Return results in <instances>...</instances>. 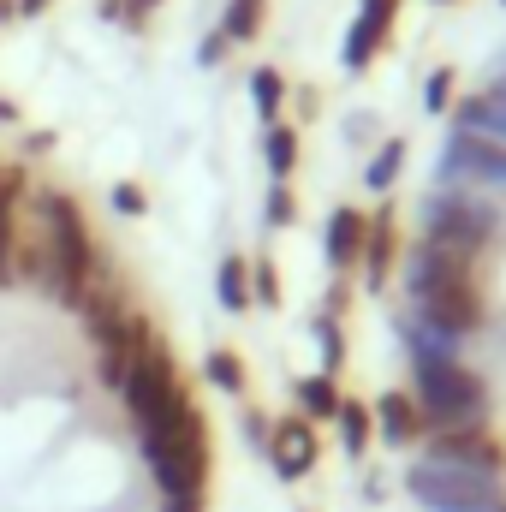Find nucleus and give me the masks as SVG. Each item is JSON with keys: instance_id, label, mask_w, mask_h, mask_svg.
I'll return each mask as SVG.
<instances>
[{"instance_id": "nucleus-1", "label": "nucleus", "mask_w": 506, "mask_h": 512, "mask_svg": "<svg viewBox=\"0 0 506 512\" xmlns=\"http://www.w3.org/2000/svg\"><path fill=\"white\" fill-rule=\"evenodd\" d=\"M143 459H149L167 507H203V489H209V423H203V411L191 399L161 429L143 435Z\"/></svg>"}, {"instance_id": "nucleus-2", "label": "nucleus", "mask_w": 506, "mask_h": 512, "mask_svg": "<svg viewBox=\"0 0 506 512\" xmlns=\"http://www.w3.org/2000/svg\"><path fill=\"white\" fill-rule=\"evenodd\" d=\"M120 393H126V411H131V423H137V435L161 429V423L191 399L185 382H179V370H173L167 340H161L143 316L131 322V370H126V382H120Z\"/></svg>"}, {"instance_id": "nucleus-3", "label": "nucleus", "mask_w": 506, "mask_h": 512, "mask_svg": "<svg viewBox=\"0 0 506 512\" xmlns=\"http://www.w3.org/2000/svg\"><path fill=\"white\" fill-rule=\"evenodd\" d=\"M411 399L423 405L429 429H465L489 423V382L465 370L459 358H411Z\"/></svg>"}, {"instance_id": "nucleus-4", "label": "nucleus", "mask_w": 506, "mask_h": 512, "mask_svg": "<svg viewBox=\"0 0 506 512\" xmlns=\"http://www.w3.org/2000/svg\"><path fill=\"white\" fill-rule=\"evenodd\" d=\"M96 262L102 256H96L84 209L72 197L48 191V280H42V292L60 298V304H78L90 292V280H96Z\"/></svg>"}, {"instance_id": "nucleus-5", "label": "nucleus", "mask_w": 506, "mask_h": 512, "mask_svg": "<svg viewBox=\"0 0 506 512\" xmlns=\"http://www.w3.org/2000/svg\"><path fill=\"white\" fill-rule=\"evenodd\" d=\"M411 501L429 512H489L501 507V477L471 471V465H447V459H423L405 471Z\"/></svg>"}, {"instance_id": "nucleus-6", "label": "nucleus", "mask_w": 506, "mask_h": 512, "mask_svg": "<svg viewBox=\"0 0 506 512\" xmlns=\"http://www.w3.org/2000/svg\"><path fill=\"white\" fill-rule=\"evenodd\" d=\"M417 221H423L429 245H441V251H453V256H477L495 239V227H501V215L489 203H477L471 191H429L423 209H417Z\"/></svg>"}, {"instance_id": "nucleus-7", "label": "nucleus", "mask_w": 506, "mask_h": 512, "mask_svg": "<svg viewBox=\"0 0 506 512\" xmlns=\"http://www.w3.org/2000/svg\"><path fill=\"white\" fill-rule=\"evenodd\" d=\"M435 179H441L447 191H471V185H495V191H506V143L453 131L447 149H441V161H435Z\"/></svg>"}, {"instance_id": "nucleus-8", "label": "nucleus", "mask_w": 506, "mask_h": 512, "mask_svg": "<svg viewBox=\"0 0 506 512\" xmlns=\"http://www.w3.org/2000/svg\"><path fill=\"white\" fill-rule=\"evenodd\" d=\"M423 459H447V465H471V471H506V441L489 423H465V429H429L423 435Z\"/></svg>"}, {"instance_id": "nucleus-9", "label": "nucleus", "mask_w": 506, "mask_h": 512, "mask_svg": "<svg viewBox=\"0 0 506 512\" xmlns=\"http://www.w3.org/2000/svg\"><path fill=\"white\" fill-rule=\"evenodd\" d=\"M268 465H274V477L280 483H298V477H310L316 471V459H322V435H316V423H304V417H280L274 429H268Z\"/></svg>"}, {"instance_id": "nucleus-10", "label": "nucleus", "mask_w": 506, "mask_h": 512, "mask_svg": "<svg viewBox=\"0 0 506 512\" xmlns=\"http://www.w3.org/2000/svg\"><path fill=\"white\" fill-rule=\"evenodd\" d=\"M459 280H477L471 256H453V251H441V245H429V239H417L405 251V292H411V304L429 298V292H441V286H459Z\"/></svg>"}, {"instance_id": "nucleus-11", "label": "nucleus", "mask_w": 506, "mask_h": 512, "mask_svg": "<svg viewBox=\"0 0 506 512\" xmlns=\"http://www.w3.org/2000/svg\"><path fill=\"white\" fill-rule=\"evenodd\" d=\"M423 322H435V328H447V334H477L483 328V292H477V280H459V286H441V292H429V298H417L411 304Z\"/></svg>"}, {"instance_id": "nucleus-12", "label": "nucleus", "mask_w": 506, "mask_h": 512, "mask_svg": "<svg viewBox=\"0 0 506 512\" xmlns=\"http://www.w3.org/2000/svg\"><path fill=\"white\" fill-rule=\"evenodd\" d=\"M393 24H399V0H364V6H358V18L346 24V48H340L346 72H364V66L376 60L381 42L393 36Z\"/></svg>"}, {"instance_id": "nucleus-13", "label": "nucleus", "mask_w": 506, "mask_h": 512, "mask_svg": "<svg viewBox=\"0 0 506 512\" xmlns=\"http://www.w3.org/2000/svg\"><path fill=\"white\" fill-rule=\"evenodd\" d=\"M370 417H376V435L387 447H417L423 435H429V417H423V405L411 399V393H399V387H387L376 405H370Z\"/></svg>"}, {"instance_id": "nucleus-14", "label": "nucleus", "mask_w": 506, "mask_h": 512, "mask_svg": "<svg viewBox=\"0 0 506 512\" xmlns=\"http://www.w3.org/2000/svg\"><path fill=\"white\" fill-rule=\"evenodd\" d=\"M399 221H393V203H381L376 215L364 221V286L370 292H387L393 286V256H399V233H393Z\"/></svg>"}, {"instance_id": "nucleus-15", "label": "nucleus", "mask_w": 506, "mask_h": 512, "mask_svg": "<svg viewBox=\"0 0 506 512\" xmlns=\"http://www.w3.org/2000/svg\"><path fill=\"white\" fill-rule=\"evenodd\" d=\"M18 203H24V173L6 167L0 173V292L18 286Z\"/></svg>"}, {"instance_id": "nucleus-16", "label": "nucleus", "mask_w": 506, "mask_h": 512, "mask_svg": "<svg viewBox=\"0 0 506 512\" xmlns=\"http://www.w3.org/2000/svg\"><path fill=\"white\" fill-rule=\"evenodd\" d=\"M364 209H352V203H340L334 215H328V233H322V251H328V268L334 274H346V268H358V256H364Z\"/></svg>"}, {"instance_id": "nucleus-17", "label": "nucleus", "mask_w": 506, "mask_h": 512, "mask_svg": "<svg viewBox=\"0 0 506 512\" xmlns=\"http://www.w3.org/2000/svg\"><path fill=\"white\" fill-rule=\"evenodd\" d=\"M453 120H459V131H471V137L506 143V78L489 84V90H477V96H465V102L453 108Z\"/></svg>"}, {"instance_id": "nucleus-18", "label": "nucleus", "mask_w": 506, "mask_h": 512, "mask_svg": "<svg viewBox=\"0 0 506 512\" xmlns=\"http://www.w3.org/2000/svg\"><path fill=\"white\" fill-rule=\"evenodd\" d=\"M399 340H405V352H411V358H459V334H447V328L423 322L417 310H411V316H399Z\"/></svg>"}, {"instance_id": "nucleus-19", "label": "nucleus", "mask_w": 506, "mask_h": 512, "mask_svg": "<svg viewBox=\"0 0 506 512\" xmlns=\"http://www.w3.org/2000/svg\"><path fill=\"white\" fill-rule=\"evenodd\" d=\"M334 423H340V441H346V453L352 459H364L370 453V435H376V417H370V405L364 399H340V411H334Z\"/></svg>"}, {"instance_id": "nucleus-20", "label": "nucleus", "mask_w": 506, "mask_h": 512, "mask_svg": "<svg viewBox=\"0 0 506 512\" xmlns=\"http://www.w3.org/2000/svg\"><path fill=\"white\" fill-rule=\"evenodd\" d=\"M292 399H298V417H304V423H322V417L340 411L334 376H304V382H292Z\"/></svg>"}, {"instance_id": "nucleus-21", "label": "nucleus", "mask_w": 506, "mask_h": 512, "mask_svg": "<svg viewBox=\"0 0 506 512\" xmlns=\"http://www.w3.org/2000/svg\"><path fill=\"white\" fill-rule=\"evenodd\" d=\"M262 24H268V0H227V12H221V36H227L233 48L256 42Z\"/></svg>"}, {"instance_id": "nucleus-22", "label": "nucleus", "mask_w": 506, "mask_h": 512, "mask_svg": "<svg viewBox=\"0 0 506 512\" xmlns=\"http://www.w3.org/2000/svg\"><path fill=\"white\" fill-rule=\"evenodd\" d=\"M215 292L233 316L251 310V256H221V274H215Z\"/></svg>"}, {"instance_id": "nucleus-23", "label": "nucleus", "mask_w": 506, "mask_h": 512, "mask_svg": "<svg viewBox=\"0 0 506 512\" xmlns=\"http://www.w3.org/2000/svg\"><path fill=\"white\" fill-rule=\"evenodd\" d=\"M203 376H209V387H221V393H233V399H245V387H251L245 358H239V352H227V346H215V352L203 358Z\"/></svg>"}, {"instance_id": "nucleus-24", "label": "nucleus", "mask_w": 506, "mask_h": 512, "mask_svg": "<svg viewBox=\"0 0 506 512\" xmlns=\"http://www.w3.org/2000/svg\"><path fill=\"white\" fill-rule=\"evenodd\" d=\"M262 155H268V173L274 179H292V167H298V126H268V137H262Z\"/></svg>"}, {"instance_id": "nucleus-25", "label": "nucleus", "mask_w": 506, "mask_h": 512, "mask_svg": "<svg viewBox=\"0 0 506 512\" xmlns=\"http://www.w3.org/2000/svg\"><path fill=\"white\" fill-rule=\"evenodd\" d=\"M251 102H256V114H262V126H274V120H280L286 78H280L274 66H256V72H251Z\"/></svg>"}, {"instance_id": "nucleus-26", "label": "nucleus", "mask_w": 506, "mask_h": 512, "mask_svg": "<svg viewBox=\"0 0 506 512\" xmlns=\"http://www.w3.org/2000/svg\"><path fill=\"white\" fill-rule=\"evenodd\" d=\"M399 167H405V137H387L376 155H370V167H364V185H370V191H393Z\"/></svg>"}, {"instance_id": "nucleus-27", "label": "nucleus", "mask_w": 506, "mask_h": 512, "mask_svg": "<svg viewBox=\"0 0 506 512\" xmlns=\"http://www.w3.org/2000/svg\"><path fill=\"white\" fill-rule=\"evenodd\" d=\"M316 346H322V370H316V376H340V364H346V334H340L334 316H316Z\"/></svg>"}, {"instance_id": "nucleus-28", "label": "nucleus", "mask_w": 506, "mask_h": 512, "mask_svg": "<svg viewBox=\"0 0 506 512\" xmlns=\"http://www.w3.org/2000/svg\"><path fill=\"white\" fill-rule=\"evenodd\" d=\"M251 304H262V310L280 304V268H274V256H256L251 262Z\"/></svg>"}, {"instance_id": "nucleus-29", "label": "nucleus", "mask_w": 506, "mask_h": 512, "mask_svg": "<svg viewBox=\"0 0 506 512\" xmlns=\"http://www.w3.org/2000/svg\"><path fill=\"white\" fill-rule=\"evenodd\" d=\"M292 221H298L292 179H274V185H268V227H292Z\"/></svg>"}, {"instance_id": "nucleus-30", "label": "nucleus", "mask_w": 506, "mask_h": 512, "mask_svg": "<svg viewBox=\"0 0 506 512\" xmlns=\"http://www.w3.org/2000/svg\"><path fill=\"white\" fill-rule=\"evenodd\" d=\"M423 108H429V114H447V108H453V66L429 72V84H423Z\"/></svg>"}, {"instance_id": "nucleus-31", "label": "nucleus", "mask_w": 506, "mask_h": 512, "mask_svg": "<svg viewBox=\"0 0 506 512\" xmlns=\"http://www.w3.org/2000/svg\"><path fill=\"white\" fill-rule=\"evenodd\" d=\"M268 429H274V423H268V411L245 405V441H251V447H268Z\"/></svg>"}, {"instance_id": "nucleus-32", "label": "nucleus", "mask_w": 506, "mask_h": 512, "mask_svg": "<svg viewBox=\"0 0 506 512\" xmlns=\"http://www.w3.org/2000/svg\"><path fill=\"white\" fill-rule=\"evenodd\" d=\"M114 209H120V215H143V209H149L143 185H120V191H114Z\"/></svg>"}, {"instance_id": "nucleus-33", "label": "nucleus", "mask_w": 506, "mask_h": 512, "mask_svg": "<svg viewBox=\"0 0 506 512\" xmlns=\"http://www.w3.org/2000/svg\"><path fill=\"white\" fill-rule=\"evenodd\" d=\"M149 6H161V0H120V24L143 30V24H149Z\"/></svg>"}, {"instance_id": "nucleus-34", "label": "nucleus", "mask_w": 506, "mask_h": 512, "mask_svg": "<svg viewBox=\"0 0 506 512\" xmlns=\"http://www.w3.org/2000/svg\"><path fill=\"white\" fill-rule=\"evenodd\" d=\"M227 54H233V42H227V36H221V30H215V36H209V42H203V48H197V60H203V66H221V60H227Z\"/></svg>"}, {"instance_id": "nucleus-35", "label": "nucleus", "mask_w": 506, "mask_h": 512, "mask_svg": "<svg viewBox=\"0 0 506 512\" xmlns=\"http://www.w3.org/2000/svg\"><path fill=\"white\" fill-rule=\"evenodd\" d=\"M346 298H352V292H346V280H334V286H328V304H322V316H334V322H340Z\"/></svg>"}, {"instance_id": "nucleus-36", "label": "nucleus", "mask_w": 506, "mask_h": 512, "mask_svg": "<svg viewBox=\"0 0 506 512\" xmlns=\"http://www.w3.org/2000/svg\"><path fill=\"white\" fill-rule=\"evenodd\" d=\"M54 0H18V18H36V12H48Z\"/></svg>"}, {"instance_id": "nucleus-37", "label": "nucleus", "mask_w": 506, "mask_h": 512, "mask_svg": "<svg viewBox=\"0 0 506 512\" xmlns=\"http://www.w3.org/2000/svg\"><path fill=\"white\" fill-rule=\"evenodd\" d=\"M12 120H18V102H6V96H0V126H12Z\"/></svg>"}, {"instance_id": "nucleus-38", "label": "nucleus", "mask_w": 506, "mask_h": 512, "mask_svg": "<svg viewBox=\"0 0 506 512\" xmlns=\"http://www.w3.org/2000/svg\"><path fill=\"white\" fill-rule=\"evenodd\" d=\"M18 18V0H0V24H12Z\"/></svg>"}, {"instance_id": "nucleus-39", "label": "nucleus", "mask_w": 506, "mask_h": 512, "mask_svg": "<svg viewBox=\"0 0 506 512\" xmlns=\"http://www.w3.org/2000/svg\"><path fill=\"white\" fill-rule=\"evenodd\" d=\"M489 512H506V501H501V507H489Z\"/></svg>"}, {"instance_id": "nucleus-40", "label": "nucleus", "mask_w": 506, "mask_h": 512, "mask_svg": "<svg viewBox=\"0 0 506 512\" xmlns=\"http://www.w3.org/2000/svg\"><path fill=\"white\" fill-rule=\"evenodd\" d=\"M441 6H453V0H441Z\"/></svg>"}]
</instances>
